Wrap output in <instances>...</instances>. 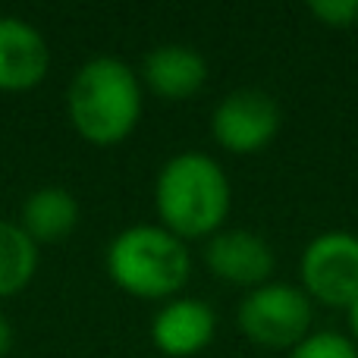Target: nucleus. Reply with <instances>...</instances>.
<instances>
[{
    "label": "nucleus",
    "instance_id": "nucleus-13",
    "mask_svg": "<svg viewBox=\"0 0 358 358\" xmlns=\"http://www.w3.org/2000/svg\"><path fill=\"white\" fill-rule=\"evenodd\" d=\"M289 358H358V346L352 336L334 334V330H321V334H308Z\"/></svg>",
    "mask_w": 358,
    "mask_h": 358
},
{
    "label": "nucleus",
    "instance_id": "nucleus-5",
    "mask_svg": "<svg viewBox=\"0 0 358 358\" xmlns=\"http://www.w3.org/2000/svg\"><path fill=\"white\" fill-rule=\"evenodd\" d=\"M299 277L311 302L349 311L358 302V236L334 229L311 239L299 261Z\"/></svg>",
    "mask_w": 358,
    "mask_h": 358
},
{
    "label": "nucleus",
    "instance_id": "nucleus-15",
    "mask_svg": "<svg viewBox=\"0 0 358 358\" xmlns=\"http://www.w3.org/2000/svg\"><path fill=\"white\" fill-rule=\"evenodd\" d=\"M10 349H13V327H10V321L0 315V358L10 352Z\"/></svg>",
    "mask_w": 358,
    "mask_h": 358
},
{
    "label": "nucleus",
    "instance_id": "nucleus-3",
    "mask_svg": "<svg viewBox=\"0 0 358 358\" xmlns=\"http://www.w3.org/2000/svg\"><path fill=\"white\" fill-rule=\"evenodd\" d=\"M107 273L123 292L136 299H176V292L189 283L192 258L185 242L164 227L136 223L113 236L107 245Z\"/></svg>",
    "mask_w": 358,
    "mask_h": 358
},
{
    "label": "nucleus",
    "instance_id": "nucleus-9",
    "mask_svg": "<svg viewBox=\"0 0 358 358\" xmlns=\"http://www.w3.org/2000/svg\"><path fill=\"white\" fill-rule=\"evenodd\" d=\"M217 315L201 299H170L151 321V340L170 358H192L210 346Z\"/></svg>",
    "mask_w": 358,
    "mask_h": 358
},
{
    "label": "nucleus",
    "instance_id": "nucleus-14",
    "mask_svg": "<svg viewBox=\"0 0 358 358\" xmlns=\"http://www.w3.org/2000/svg\"><path fill=\"white\" fill-rule=\"evenodd\" d=\"M308 10L330 29H349L358 22V0H315L308 3Z\"/></svg>",
    "mask_w": 358,
    "mask_h": 358
},
{
    "label": "nucleus",
    "instance_id": "nucleus-6",
    "mask_svg": "<svg viewBox=\"0 0 358 358\" xmlns=\"http://www.w3.org/2000/svg\"><path fill=\"white\" fill-rule=\"evenodd\" d=\"M283 113L280 104L261 88L229 92L210 117V136L229 155H258L277 138Z\"/></svg>",
    "mask_w": 358,
    "mask_h": 358
},
{
    "label": "nucleus",
    "instance_id": "nucleus-4",
    "mask_svg": "<svg viewBox=\"0 0 358 358\" xmlns=\"http://www.w3.org/2000/svg\"><path fill=\"white\" fill-rule=\"evenodd\" d=\"M242 336L261 349H296L311 334V299L302 286L264 283L248 289L236 311Z\"/></svg>",
    "mask_w": 358,
    "mask_h": 358
},
{
    "label": "nucleus",
    "instance_id": "nucleus-8",
    "mask_svg": "<svg viewBox=\"0 0 358 358\" xmlns=\"http://www.w3.org/2000/svg\"><path fill=\"white\" fill-rule=\"evenodd\" d=\"M50 73L48 38L19 16H0V92H29Z\"/></svg>",
    "mask_w": 358,
    "mask_h": 358
},
{
    "label": "nucleus",
    "instance_id": "nucleus-10",
    "mask_svg": "<svg viewBox=\"0 0 358 358\" xmlns=\"http://www.w3.org/2000/svg\"><path fill=\"white\" fill-rule=\"evenodd\" d=\"M142 79L161 101H189L208 82V63L189 44H161L145 54Z\"/></svg>",
    "mask_w": 358,
    "mask_h": 358
},
{
    "label": "nucleus",
    "instance_id": "nucleus-11",
    "mask_svg": "<svg viewBox=\"0 0 358 358\" xmlns=\"http://www.w3.org/2000/svg\"><path fill=\"white\" fill-rule=\"evenodd\" d=\"M19 227L35 245L63 242L79 227V201L73 192L60 189V185L38 189L19 208Z\"/></svg>",
    "mask_w": 358,
    "mask_h": 358
},
{
    "label": "nucleus",
    "instance_id": "nucleus-12",
    "mask_svg": "<svg viewBox=\"0 0 358 358\" xmlns=\"http://www.w3.org/2000/svg\"><path fill=\"white\" fill-rule=\"evenodd\" d=\"M38 271V245L19 223L0 220V299H10L31 283Z\"/></svg>",
    "mask_w": 358,
    "mask_h": 358
},
{
    "label": "nucleus",
    "instance_id": "nucleus-2",
    "mask_svg": "<svg viewBox=\"0 0 358 358\" xmlns=\"http://www.w3.org/2000/svg\"><path fill=\"white\" fill-rule=\"evenodd\" d=\"M66 113L88 145H120L136 132L142 117V82L117 57H94L69 82Z\"/></svg>",
    "mask_w": 358,
    "mask_h": 358
},
{
    "label": "nucleus",
    "instance_id": "nucleus-16",
    "mask_svg": "<svg viewBox=\"0 0 358 358\" xmlns=\"http://www.w3.org/2000/svg\"><path fill=\"white\" fill-rule=\"evenodd\" d=\"M346 315H349V330H352V340H355V346H358V302L346 311Z\"/></svg>",
    "mask_w": 358,
    "mask_h": 358
},
{
    "label": "nucleus",
    "instance_id": "nucleus-7",
    "mask_svg": "<svg viewBox=\"0 0 358 358\" xmlns=\"http://www.w3.org/2000/svg\"><path fill=\"white\" fill-rule=\"evenodd\" d=\"M204 261L217 280L242 286V289H258V286L271 283L273 267H277L273 248L258 233H248V229L214 233L204 245Z\"/></svg>",
    "mask_w": 358,
    "mask_h": 358
},
{
    "label": "nucleus",
    "instance_id": "nucleus-1",
    "mask_svg": "<svg viewBox=\"0 0 358 358\" xmlns=\"http://www.w3.org/2000/svg\"><path fill=\"white\" fill-rule=\"evenodd\" d=\"M233 189L223 167L201 151L170 157L155 179V208L161 227L179 239H210L229 217Z\"/></svg>",
    "mask_w": 358,
    "mask_h": 358
}]
</instances>
